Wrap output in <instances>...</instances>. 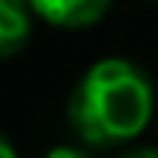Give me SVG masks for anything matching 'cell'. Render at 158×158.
Masks as SVG:
<instances>
[{
	"mask_svg": "<svg viewBox=\"0 0 158 158\" xmlns=\"http://www.w3.org/2000/svg\"><path fill=\"white\" fill-rule=\"evenodd\" d=\"M155 90L148 74L129 58L94 61L68 97V123L81 142L113 148L132 142L152 123Z\"/></svg>",
	"mask_w": 158,
	"mask_h": 158,
	"instance_id": "obj_1",
	"label": "cell"
},
{
	"mask_svg": "<svg viewBox=\"0 0 158 158\" xmlns=\"http://www.w3.org/2000/svg\"><path fill=\"white\" fill-rule=\"evenodd\" d=\"M29 6L58 29H87L110 13L113 0H29Z\"/></svg>",
	"mask_w": 158,
	"mask_h": 158,
	"instance_id": "obj_2",
	"label": "cell"
},
{
	"mask_svg": "<svg viewBox=\"0 0 158 158\" xmlns=\"http://www.w3.org/2000/svg\"><path fill=\"white\" fill-rule=\"evenodd\" d=\"M32 6L29 0H0V55L16 58L32 35Z\"/></svg>",
	"mask_w": 158,
	"mask_h": 158,
	"instance_id": "obj_3",
	"label": "cell"
},
{
	"mask_svg": "<svg viewBox=\"0 0 158 158\" xmlns=\"http://www.w3.org/2000/svg\"><path fill=\"white\" fill-rule=\"evenodd\" d=\"M42 158H94V155H87L84 148H77V145H55L52 152H45Z\"/></svg>",
	"mask_w": 158,
	"mask_h": 158,
	"instance_id": "obj_4",
	"label": "cell"
},
{
	"mask_svg": "<svg viewBox=\"0 0 158 158\" xmlns=\"http://www.w3.org/2000/svg\"><path fill=\"white\" fill-rule=\"evenodd\" d=\"M119 158H158V148H155V145H139V148H129V152H123Z\"/></svg>",
	"mask_w": 158,
	"mask_h": 158,
	"instance_id": "obj_5",
	"label": "cell"
},
{
	"mask_svg": "<svg viewBox=\"0 0 158 158\" xmlns=\"http://www.w3.org/2000/svg\"><path fill=\"white\" fill-rule=\"evenodd\" d=\"M0 158H16V148H13L10 135H3V139H0Z\"/></svg>",
	"mask_w": 158,
	"mask_h": 158,
	"instance_id": "obj_6",
	"label": "cell"
}]
</instances>
